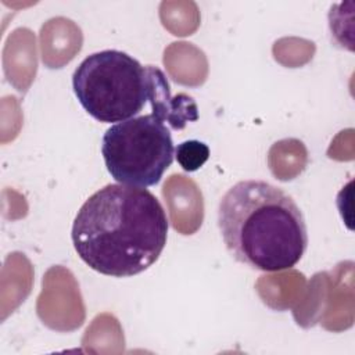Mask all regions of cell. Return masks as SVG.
I'll use <instances>...</instances> for the list:
<instances>
[{"label":"cell","mask_w":355,"mask_h":355,"mask_svg":"<svg viewBox=\"0 0 355 355\" xmlns=\"http://www.w3.org/2000/svg\"><path fill=\"white\" fill-rule=\"evenodd\" d=\"M168 229L166 212L151 191L110 183L82 204L71 239L90 269L105 276L130 277L159 258Z\"/></svg>","instance_id":"obj_1"},{"label":"cell","mask_w":355,"mask_h":355,"mask_svg":"<svg viewBox=\"0 0 355 355\" xmlns=\"http://www.w3.org/2000/svg\"><path fill=\"white\" fill-rule=\"evenodd\" d=\"M218 226L233 258L252 269L295 266L306 251L304 215L291 196L263 180H241L220 198Z\"/></svg>","instance_id":"obj_2"},{"label":"cell","mask_w":355,"mask_h":355,"mask_svg":"<svg viewBox=\"0 0 355 355\" xmlns=\"http://www.w3.org/2000/svg\"><path fill=\"white\" fill-rule=\"evenodd\" d=\"M164 72L143 67L119 50L87 55L72 75L73 93L85 111L98 122H122L136 116L151 100Z\"/></svg>","instance_id":"obj_3"},{"label":"cell","mask_w":355,"mask_h":355,"mask_svg":"<svg viewBox=\"0 0 355 355\" xmlns=\"http://www.w3.org/2000/svg\"><path fill=\"white\" fill-rule=\"evenodd\" d=\"M101 154L115 182L144 189L159 183L173 162L175 146L165 121L146 114L111 125Z\"/></svg>","instance_id":"obj_4"},{"label":"cell","mask_w":355,"mask_h":355,"mask_svg":"<svg viewBox=\"0 0 355 355\" xmlns=\"http://www.w3.org/2000/svg\"><path fill=\"white\" fill-rule=\"evenodd\" d=\"M175 157L183 171L194 172L208 161L209 148L200 140H186L178 144L175 148Z\"/></svg>","instance_id":"obj_5"}]
</instances>
